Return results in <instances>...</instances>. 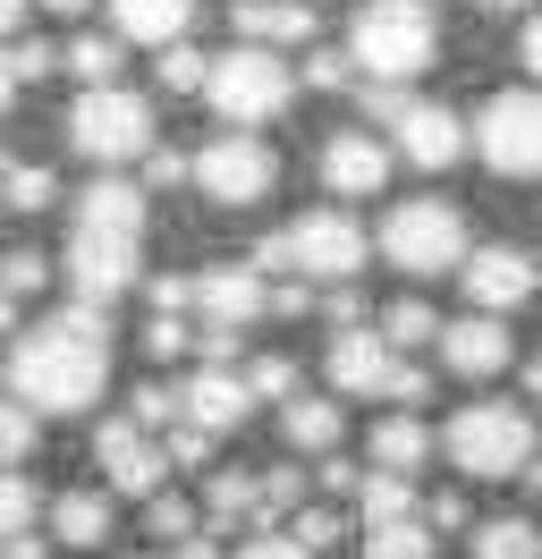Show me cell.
<instances>
[{"mask_svg": "<svg viewBox=\"0 0 542 559\" xmlns=\"http://www.w3.org/2000/svg\"><path fill=\"white\" fill-rule=\"evenodd\" d=\"M51 543H68V551L110 543V491H60L51 500Z\"/></svg>", "mask_w": 542, "mask_h": 559, "instance_id": "7402d4cb", "label": "cell"}, {"mask_svg": "<svg viewBox=\"0 0 542 559\" xmlns=\"http://www.w3.org/2000/svg\"><path fill=\"white\" fill-rule=\"evenodd\" d=\"M102 390H110V314L60 306L34 331H17V348H9V399L26 416H85Z\"/></svg>", "mask_w": 542, "mask_h": 559, "instance_id": "6da1fadb", "label": "cell"}, {"mask_svg": "<svg viewBox=\"0 0 542 559\" xmlns=\"http://www.w3.org/2000/svg\"><path fill=\"white\" fill-rule=\"evenodd\" d=\"M187 178L203 187V204H263L280 162H271L263 136H212L196 162H187Z\"/></svg>", "mask_w": 542, "mask_h": 559, "instance_id": "8fae6325", "label": "cell"}, {"mask_svg": "<svg viewBox=\"0 0 542 559\" xmlns=\"http://www.w3.org/2000/svg\"><path fill=\"white\" fill-rule=\"evenodd\" d=\"M9 76H17V85H43V76H60V51H51V43H17V51H9Z\"/></svg>", "mask_w": 542, "mask_h": 559, "instance_id": "60d3db41", "label": "cell"}, {"mask_svg": "<svg viewBox=\"0 0 542 559\" xmlns=\"http://www.w3.org/2000/svg\"><path fill=\"white\" fill-rule=\"evenodd\" d=\"M162 85H169V94H196V85H203V51H196V43H169V51H162Z\"/></svg>", "mask_w": 542, "mask_h": 559, "instance_id": "f35d334b", "label": "cell"}, {"mask_svg": "<svg viewBox=\"0 0 542 559\" xmlns=\"http://www.w3.org/2000/svg\"><path fill=\"white\" fill-rule=\"evenodd\" d=\"M246 416H255V399H246V382H237L229 365H196V382L178 390V424H187V432H203V441L237 432Z\"/></svg>", "mask_w": 542, "mask_h": 559, "instance_id": "9a60e30c", "label": "cell"}, {"mask_svg": "<svg viewBox=\"0 0 542 559\" xmlns=\"http://www.w3.org/2000/svg\"><path fill=\"white\" fill-rule=\"evenodd\" d=\"M424 457H433V432H424L415 416H399V407H390V416L373 424V475L415 484V475H424Z\"/></svg>", "mask_w": 542, "mask_h": 559, "instance_id": "44dd1931", "label": "cell"}, {"mask_svg": "<svg viewBox=\"0 0 542 559\" xmlns=\"http://www.w3.org/2000/svg\"><path fill=\"white\" fill-rule=\"evenodd\" d=\"M381 254H390L406 280H440V272L467 263V221H458V204H440V195L390 204V221H381Z\"/></svg>", "mask_w": 542, "mask_h": 559, "instance_id": "9c48e42d", "label": "cell"}, {"mask_svg": "<svg viewBox=\"0 0 542 559\" xmlns=\"http://www.w3.org/2000/svg\"><path fill=\"white\" fill-rule=\"evenodd\" d=\"M178 178H187V153L153 144V153H144V187H178Z\"/></svg>", "mask_w": 542, "mask_h": 559, "instance_id": "bcb514c9", "label": "cell"}, {"mask_svg": "<svg viewBox=\"0 0 542 559\" xmlns=\"http://www.w3.org/2000/svg\"><path fill=\"white\" fill-rule=\"evenodd\" d=\"M365 559H433V525H424V518L365 525Z\"/></svg>", "mask_w": 542, "mask_h": 559, "instance_id": "484cf974", "label": "cell"}, {"mask_svg": "<svg viewBox=\"0 0 542 559\" xmlns=\"http://www.w3.org/2000/svg\"><path fill=\"white\" fill-rule=\"evenodd\" d=\"M203 103L221 110L229 128H263V119H280V110L297 103V76L280 69V51H255V43H237V51H221V60H203Z\"/></svg>", "mask_w": 542, "mask_h": 559, "instance_id": "8992f818", "label": "cell"}, {"mask_svg": "<svg viewBox=\"0 0 542 559\" xmlns=\"http://www.w3.org/2000/svg\"><path fill=\"white\" fill-rule=\"evenodd\" d=\"M153 314H187V280H178V272L153 280Z\"/></svg>", "mask_w": 542, "mask_h": 559, "instance_id": "c3c4849f", "label": "cell"}, {"mask_svg": "<svg viewBox=\"0 0 542 559\" xmlns=\"http://www.w3.org/2000/svg\"><path fill=\"white\" fill-rule=\"evenodd\" d=\"M9 331H17V306H9V297H0V340H9Z\"/></svg>", "mask_w": 542, "mask_h": 559, "instance_id": "db71d44e", "label": "cell"}, {"mask_svg": "<svg viewBox=\"0 0 542 559\" xmlns=\"http://www.w3.org/2000/svg\"><path fill=\"white\" fill-rule=\"evenodd\" d=\"M43 280H51V263H43L34 246H9V254H0V297H9V306H26Z\"/></svg>", "mask_w": 542, "mask_h": 559, "instance_id": "d6a6232c", "label": "cell"}, {"mask_svg": "<svg viewBox=\"0 0 542 559\" xmlns=\"http://www.w3.org/2000/svg\"><path fill=\"white\" fill-rule=\"evenodd\" d=\"M136 432H162V424H178V390H162V382H144L136 390Z\"/></svg>", "mask_w": 542, "mask_h": 559, "instance_id": "ab89813d", "label": "cell"}, {"mask_svg": "<svg viewBox=\"0 0 542 559\" xmlns=\"http://www.w3.org/2000/svg\"><path fill=\"white\" fill-rule=\"evenodd\" d=\"M280 432H288V450H339L347 407H339V399H288V407H280Z\"/></svg>", "mask_w": 542, "mask_h": 559, "instance_id": "603a6c76", "label": "cell"}, {"mask_svg": "<svg viewBox=\"0 0 542 559\" xmlns=\"http://www.w3.org/2000/svg\"><path fill=\"white\" fill-rule=\"evenodd\" d=\"M17 103V76H9V60H0V110Z\"/></svg>", "mask_w": 542, "mask_h": 559, "instance_id": "f5cc1de1", "label": "cell"}, {"mask_svg": "<svg viewBox=\"0 0 542 559\" xmlns=\"http://www.w3.org/2000/svg\"><path fill=\"white\" fill-rule=\"evenodd\" d=\"M322 314H331V331H356V322H365V297H356V288H331Z\"/></svg>", "mask_w": 542, "mask_h": 559, "instance_id": "7dc6e473", "label": "cell"}, {"mask_svg": "<svg viewBox=\"0 0 542 559\" xmlns=\"http://www.w3.org/2000/svg\"><path fill=\"white\" fill-rule=\"evenodd\" d=\"M43 9H60V17H76V9H94V0H43Z\"/></svg>", "mask_w": 542, "mask_h": 559, "instance_id": "11a10c76", "label": "cell"}, {"mask_svg": "<svg viewBox=\"0 0 542 559\" xmlns=\"http://www.w3.org/2000/svg\"><path fill=\"white\" fill-rule=\"evenodd\" d=\"M365 254H373V238H365V229H356L339 204H322V212H305L297 229H280V238L255 246V263H246V272H255V280H263V272H288V280L347 288V280L365 272Z\"/></svg>", "mask_w": 542, "mask_h": 559, "instance_id": "277c9868", "label": "cell"}, {"mask_svg": "<svg viewBox=\"0 0 542 559\" xmlns=\"http://www.w3.org/2000/svg\"><path fill=\"white\" fill-rule=\"evenodd\" d=\"M322 187H331L339 204L381 195V187H390V144L365 136V128H356V136H331V144H322Z\"/></svg>", "mask_w": 542, "mask_h": 559, "instance_id": "e0dca14e", "label": "cell"}, {"mask_svg": "<svg viewBox=\"0 0 542 559\" xmlns=\"http://www.w3.org/2000/svg\"><path fill=\"white\" fill-rule=\"evenodd\" d=\"M390 136H399V153L415 162V170H449V162L467 153V128H458V110H440V103H406Z\"/></svg>", "mask_w": 542, "mask_h": 559, "instance_id": "ac0fdd59", "label": "cell"}, {"mask_svg": "<svg viewBox=\"0 0 542 559\" xmlns=\"http://www.w3.org/2000/svg\"><path fill=\"white\" fill-rule=\"evenodd\" d=\"M433 450L449 457L467 484H508V475L534 466V424H526V407L474 399V407H458V416L433 432Z\"/></svg>", "mask_w": 542, "mask_h": 559, "instance_id": "5b68a950", "label": "cell"}, {"mask_svg": "<svg viewBox=\"0 0 542 559\" xmlns=\"http://www.w3.org/2000/svg\"><path fill=\"white\" fill-rule=\"evenodd\" d=\"M60 69L76 76L85 94H94V85H119V43H110V35H76V43L60 51Z\"/></svg>", "mask_w": 542, "mask_h": 559, "instance_id": "d4e9b609", "label": "cell"}, {"mask_svg": "<svg viewBox=\"0 0 542 559\" xmlns=\"http://www.w3.org/2000/svg\"><path fill=\"white\" fill-rule=\"evenodd\" d=\"M526 390H534V399H542V356H534V365H526Z\"/></svg>", "mask_w": 542, "mask_h": 559, "instance_id": "6f0895ef", "label": "cell"}, {"mask_svg": "<svg viewBox=\"0 0 542 559\" xmlns=\"http://www.w3.org/2000/svg\"><path fill=\"white\" fill-rule=\"evenodd\" d=\"M237 559H314V551H297L280 525H263V534H246V543H237Z\"/></svg>", "mask_w": 542, "mask_h": 559, "instance_id": "7bdbcfd3", "label": "cell"}, {"mask_svg": "<svg viewBox=\"0 0 542 559\" xmlns=\"http://www.w3.org/2000/svg\"><path fill=\"white\" fill-rule=\"evenodd\" d=\"M34 441H43V416H26L17 399H0V466H26Z\"/></svg>", "mask_w": 542, "mask_h": 559, "instance_id": "836d02e7", "label": "cell"}, {"mask_svg": "<svg viewBox=\"0 0 542 559\" xmlns=\"http://www.w3.org/2000/svg\"><path fill=\"white\" fill-rule=\"evenodd\" d=\"M517 484H526V491H534V500H542V466H526V475H517Z\"/></svg>", "mask_w": 542, "mask_h": 559, "instance_id": "9f6ffc18", "label": "cell"}, {"mask_svg": "<svg viewBox=\"0 0 542 559\" xmlns=\"http://www.w3.org/2000/svg\"><path fill=\"white\" fill-rule=\"evenodd\" d=\"M237 382H246V399H280V407H288V399H297V365H288V356H255Z\"/></svg>", "mask_w": 542, "mask_h": 559, "instance_id": "e575fe53", "label": "cell"}, {"mask_svg": "<svg viewBox=\"0 0 542 559\" xmlns=\"http://www.w3.org/2000/svg\"><path fill=\"white\" fill-rule=\"evenodd\" d=\"M474 153L500 178H542V94H492L474 110Z\"/></svg>", "mask_w": 542, "mask_h": 559, "instance_id": "30bf717a", "label": "cell"}, {"mask_svg": "<svg viewBox=\"0 0 542 559\" xmlns=\"http://www.w3.org/2000/svg\"><path fill=\"white\" fill-rule=\"evenodd\" d=\"M483 9H526V0H483Z\"/></svg>", "mask_w": 542, "mask_h": 559, "instance_id": "680465c9", "label": "cell"}, {"mask_svg": "<svg viewBox=\"0 0 542 559\" xmlns=\"http://www.w3.org/2000/svg\"><path fill=\"white\" fill-rule=\"evenodd\" d=\"M0 559H51V543H43V534H9V543H0Z\"/></svg>", "mask_w": 542, "mask_h": 559, "instance_id": "681fc988", "label": "cell"}, {"mask_svg": "<svg viewBox=\"0 0 542 559\" xmlns=\"http://www.w3.org/2000/svg\"><path fill=\"white\" fill-rule=\"evenodd\" d=\"M34 518H43V491H34L17 466H0V543H9V534H34Z\"/></svg>", "mask_w": 542, "mask_h": 559, "instance_id": "f546056e", "label": "cell"}, {"mask_svg": "<svg viewBox=\"0 0 542 559\" xmlns=\"http://www.w3.org/2000/svg\"><path fill=\"white\" fill-rule=\"evenodd\" d=\"M440 51V26L424 0H365L347 26V69L365 85H415Z\"/></svg>", "mask_w": 542, "mask_h": 559, "instance_id": "3957f363", "label": "cell"}, {"mask_svg": "<svg viewBox=\"0 0 542 559\" xmlns=\"http://www.w3.org/2000/svg\"><path fill=\"white\" fill-rule=\"evenodd\" d=\"M263 280L246 272V263H212V272H196L187 280V306L203 314V331H246V322L263 314Z\"/></svg>", "mask_w": 542, "mask_h": 559, "instance_id": "5bb4252c", "label": "cell"}, {"mask_svg": "<svg viewBox=\"0 0 542 559\" xmlns=\"http://www.w3.org/2000/svg\"><path fill=\"white\" fill-rule=\"evenodd\" d=\"M331 399H381V407H399V416H415L424 407V373L406 365V356L381 348V331L373 322H356V331H331Z\"/></svg>", "mask_w": 542, "mask_h": 559, "instance_id": "52a82bcc", "label": "cell"}, {"mask_svg": "<svg viewBox=\"0 0 542 559\" xmlns=\"http://www.w3.org/2000/svg\"><path fill=\"white\" fill-rule=\"evenodd\" d=\"M458 288H467L474 314L500 322L508 306H526V297L542 288V272H534V254H517V246H474L467 263H458Z\"/></svg>", "mask_w": 542, "mask_h": 559, "instance_id": "7c38bea8", "label": "cell"}, {"mask_svg": "<svg viewBox=\"0 0 542 559\" xmlns=\"http://www.w3.org/2000/svg\"><path fill=\"white\" fill-rule=\"evenodd\" d=\"M474 559H542V534L526 518H492V525H474Z\"/></svg>", "mask_w": 542, "mask_h": 559, "instance_id": "4316f807", "label": "cell"}, {"mask_svg": "<svg viewBox=\"0 0 542 559\" xmlns=\"http://www.w3.org/2000/svg\"><path fill=\"white\" fill-rule=\"evenodd\" d=\"M94 466L110 475V491H128V500H153V491H162V475H169L162 441H153V432H136L128 416H110V424L94 432Z\"/></svg>", "mask_w": 542, "mask_h": 559, "instance_id": "4fadbf2b", "label": "cell"}, {"mask_svg": "<svg viewBox=\"0 0 542 559\" xmlns=\"http://www.w3.org/2000/svg\"><path fill=\"white\" fill-rule=\"evenodd\" d=\"M373 331H381V348L399 356V348H424V340H440V314L424 306V297H399V306L373 322Z\"/></svg>", "mask_w": 542, "mask_h": 559, "instance_id": "cb8c5ba5", "label": "cell"}, {"mask_svg": "<svg viewBox=\"0 0 542 559\" xmlns=\"http://www.w3.org/2000/svg\"><path fill=\"white\" fill-rule=\"evenodd\" d=\"M203 500H212V534H221V525H237V518H255V466H229V475H212V491H203Z\"/></svg>", "mask_w": 542, "mask_h": 559, "instance_id": "f1b7e54d", "label": "cell"}, {"mask_svg": "<svg viewBox=\"0 0 542 559\" xmlns=\"http://www.w3.org/2000/svg\"><path fill=\"white\" fill-rule=\"evenodd\" d=\"M17 17H26V0H0V35H17Z\"/></svg>", "mask_w": 542, "mask_h": 559, "instance_id": "816d5d0a", "label": "cell"}, {"mask_svg": "<svg viewBox=\"0 0 542 559\" xmlns=\"http://www.w3.org/2000/svg\"><path fill=\"white\" fill-rule=\"evenodd\" d=\"M0 195H9V212H43L60 187H51V170H0Z\"/></svg>", "mask_w": 542, "mask_h": 559, "instance_id": "8d00e7d4", "label": "cell"}, {"mask_svg": "<svg viewBox=\"0 0 542 559\" xmlns=\"http://www.w3.org/2000/svg\"><path fill=\"white\" fill-rule=\"evenodd\" d=\"M339 534H347V525H339V509H297V525H288V543H297V551H331Z\"/></svg>", "mask_w": 542, "mask_h": 559, "instance_id": "74e56055", "label": "cell"}, {"mask_svg": "<svg viewBox=\"0 0 542 559\" xmlns=\"http://www.w3.org/2000/svg\"><path fill=\"white\" fill-rule=\"evenodd\" d=\"M144 525H153L162 543H187V534H203V509L178 500V491H153V500H144Z\"/></svg>", "mask_w": 542, "mask_h": 559, "instance_id": "1f68e13d", "label": "cell"}, {"mask_svg": "<svg viewBox=\"0 0 542 559\" xmlns=\"http://www.w3.org/2000/svg\"><path fill=\"white\" fill-rule=\"evenodd\" d=\"M237 35L255 43V51L314 43V9H305V0H237Z\"/></svg>", "mask_w": 542, "mask_h": 559, "instance_id": "ffe728a7", "label": "cell"}, {"mask_svg": "<svg viewBox=\"0 0 542 559\" xmlns=\"http://www.w3.org/2000/svg\"><path fill=\"white\" fill-rule=\"evenodd\" d=\"M517 60H526V69L542 76V17H534V26H526V35H517ZM534 94H542V85H534Z\"/></svg>", "mask_w": 542, "mask_h": 559, "instance_id": "f907efd6", "label": "cell"}, {"mask_svg": "<svg viewBox=\"0 0 542 559\" xmlns=\"http://www.w3.org/2000/svg\"><path fill=\"white\" fill-rule=\"evenodd\" d=\"M136 272H144V187L102 170L76 195V221H68V306L110 314L136 288Z\"/></svg>", "mask_w": 542, "mask_h": 559, "instance_id": "7a4b0ae2", "label": "cell"}, {"mask_svg": "<svg viewBox=\"0 0 542 559\" xmlns=\"http://www.w3.org/2000/svg\"><path fill=\"white\" fill-rule=\"evenodd\" d=\"M297 500H305V475H297V466H255V518H288V509H297Z\"/></svg>", "mask_w": 542, "mask_h": 559, "instance_id": "4dcf8cb0", "label": "cell"}, {"mask_svg": "<svg viewBox=\"0 0 542 559\" xmlns=\"http://www.w3.org/2000/svg\"><path fill=\"white\" fill-rule=\"evenodd\" d=\"M297 85H314V94H339V85H356V69H347V51H305V69H288Z\"/></svg>", "mask_w": 542, "mask_h": 559, "instance_id": "d590c367", "label": "cell"}, {"mask_svg": "<svg viewBox=\"0 0 542 559\" xmlns=\"http://www.w3.org/2000/svg\"><path fill=\"white\" fill-rule=\"evenodd\" d=\"M196 26V0H110V43H144V51H169Z\"/></svg>", "mask_w": 542, "mask_h": 559, "instance_id": "d6986e66", "label": "cell"}, {"mask_svg": "<svg viewBox=\"0 0 542 559\" xmlns=\"http://www.w3.org/2000/svg\"><path fill=\"white\" fill-rule=\"evenodd\" d=\"M356 509H365V525L415 518V484H399V475H356Z\"/></svg>", "mask_w": 542, "mask_h": 559, "instance_id": "83f0119b", "label": "cell"}, {"mask_svg": "<svg viewBox=\"0 0 542 559\" xmlns=\"http://www.w3.org/2000/svg\"><path fill=\"white\" fill-rule=\"evenodd\" d=\"M144 348H153V356H187V348H196L187 314H153V322H144Z\"/></svg>", "mask_w": 542, "mask_h": 559, "instance_id": "b9f144b4", "label": "cell"}, {"mask_svg": "<svg viewBox=\"0 0 542 559\" xmlns=\"http://www.w3.org/2000/svg\"><path fill=\"white\" fill-rule=\"evenodd\" d=\"M68 144L85 153V162H102V170H119V162H144L153 153V103L144 94H128V85H94V94H76V110H68Z\"/></svg>", "mask_w": 542, "mask_h": 559, "instance_id": "ba28073f", "label": "cell"}, {"mask_svg": "<svg viewBox=\"0 0 542 559\" xmlns=\"http://www.w3.org/2000/svg\"><path fill=\"white\" fill-rule=\"evenodd\" d=\"M415 518L433 525V534H458L467 525V491H433V509H415Z\"/></svg>", "mask_w": 542, "mask_h": 559, "instance_id": "ee69618b", "label": "cell"}, {"mask_svg": "<svg viewBox=\"0 0 542 559\" xmlns=\"http://www.w3.org/2000/svg\"><path fill=\"white\" fill-rule=\"evenodd\" d=\"M399 110H406V85H365V119L373 128H399Z\"/></svg>", "mask_w": 542, "mask_h": 559, "instance_id": "f6af8a7d", "label": "cell"}, {"mask_svg": "<svg viewBox=\"0 0 542 559\" xmlns=\"http://www.w3.org/2000/svg\"><path fill=\"white\" fill-rule=\"evenodd\" d=\"M508 322L492 314H458V322H440V365L458 373V382H492V373H508Z\"/></svg>", "mask_w": 542, "mask_h": 559, "instance_id": "2e32d148", "label": "cell"}]
</instances>
